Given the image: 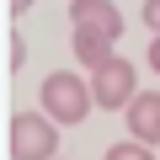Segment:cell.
<instances>
[{"label": "cell", "instance_id": "11", "mask_svg": "<svg viewBox=\"0 0 160 160\" xmlns=\"http://www.w3.org/2000/svg\"><path fill=\"white\" fill-rule=\"evenodd\" d=\"M27 6H32V0H6V16H22Z\"/></svg>", "mask_w": 160, "mask_h": 160}, {"label": "cell", "instance_id": "3", "mask_svg": "<svg viewBox=\"0 0 160 160\" xmlns=\"http://www.w3.org/2000/svg\"><path fill=\"white\" fill-rule=\"evenodd\" d=\"M91 96H96L102 112H123V107L139 96V75H133V64H128V59L102 64V69L91 75Z\"/></svg>", "mask_w": 160, "mask_h": 160}, {"label": "cell", "instance_id": "8", "mask_svg": "<svg viewBox=\"0 0 160 160\" xmlns=\"http://www.w3.org/2000/svg\"><path fill=\"white\" fill-rule=\"evenodd\" d=\"M107 160H160L149 144H139V139H123V144H112L107 149Z\"/></svg>", "mask_w": 160, "mask_h": 160}, {"label": "cell", "instance_id": "9", "mask_svg": "<svg viewBox=\"0 0 160 160\" xmlns=\"http://www.w3.org/2000/svg\"><path fill=\"white\" fill-rule=\"evenodd\" d=\"M144 27L160 32V0H144Z\"/></svg>", "mask_w": 160, "mask_h": 160}, {"label": "cell", "instance_id": "10", "mask_svg": "<svg viewBox=\"0 0 160 160\" xmlns=\"http://www.w3.org/2000/svg\"><path fill=\"white\" fill-rule=\"evenodd\" d=\"M149 69H155V75H160V32H155V38H149Z\"/></svg>", "mask_w": 160, "mask_h": 160}, {"label": "cell", "instance_id": "1", "mask_svg": "<svg viewBox=\"0 0 160 160\" xmlns=\"http://www.w3.org/2000/svg\"><path fill=\"white\" fill-rule=\"evenodd\" d=\"M6 155L11 160H59V123H48V112H11Z\"/></svg>", "mask_w": 160, "mask_h": 160}, {"label": "cell", "instance_id": "7", "mask_svg": "<svg viewBox=\"0 0 160 160\" xmlns=\"http://www.w3.org/2000/svg\"><path fill=\"white\" fill-rule=\"evenodd\" d=\"M0 64H6V75H16V69L27 64V43H22V32H6V43H0Z\"/></svg>", "mask_w": 160, "mask_h": 160}, {"label": "cell", "instance_id": "6", "mask_svg": "<svg viewBox=\"0 0 160 160\" xmlns=\"http://www.w3.org/2000/svg\"><path fill=\"white\" fill-rule=\"evenodd\" d=\"M75 59L86 64V75H96V69L112 64L118 53H112V38H102V32H80V27H75Z\"/></svg>", "mask_w": 160, "mask_h": 160}, {"label": "cell", "instance_id": "2", "mask_svg": "<svg viewBox=\"0 0 160 160\" xmlns=\"http://www.w3.org/2000/svg\"><path fill=\"white\" fill-rule=\"evenodd\" d=\"M43 112L53 118V123H86V112H91V80H80V75H69V69H53V75H43Z\"/></svg>", "mask_w": 160, "mask_h": 160}, {"label": "cell", "instance_id": "5", "mask_svg": "<svg viewBox=\"0 0 160 160\" xmlns=\"http://www.w3.org/2000/svg\"><path fill=\"white\" fill-rule=\"evenodd\" d=\"M123 112H128L123 123H128V133L139 144H160V91H139Z\"/></svg>", "mask_w": 160, "mask_h": 160}, {"label": "cell", "instance_id": "4", "mask_svg": "<svg viewBox=\"0 0 160 160\" xmlns=\"http://www.w3.org/2000/svg\"><path fill=\"white\" fill-rule=\"evenodd\" d=\"M69 22L80 32H102V38H123V11L112 6V0H69Z\"/></svg>", "mask_w": 160, "mask_h": 160}]
</instances>
